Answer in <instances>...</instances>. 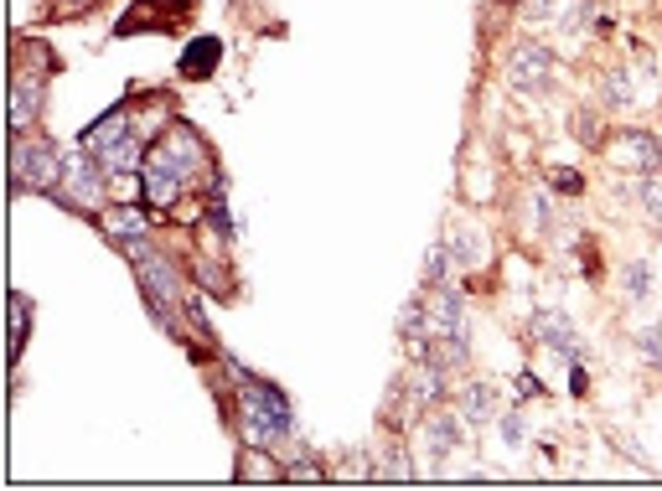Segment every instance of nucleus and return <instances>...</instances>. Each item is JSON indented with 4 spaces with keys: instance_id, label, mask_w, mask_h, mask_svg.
Wrapping results in <instances>:
<instances>
[{
    "instance_id": "obj_1",
    "label": "nucleus",
    "mask_w": 662,
    "mask_h": 491,
    "mask_svg": "<svg viewBox=\"0 0 662 491\" xmlns=\"http://www.w3.org/2000/svg\"><path fill=\"white\" fill-rule=\"evenodd\" d=\"M140 125L125 114V109H114V114H104L94 130L83 135V150L88 156H99L104 161V171H135V166H145V150H140Z\"/></svg>"
},
{
    "instance_id": "obj_2",
    "label": "nucleus",
    "mask_w": 662,
    "mask_h": 491,
    "mask_svg": "<svg viewBox=\"0 0 662 491\" xmlns=\"http://www.w3.org/2000/svg\"><path fill=\"white\" fill-rule=\"evenodd\" d=\"M290 398L280 388H269V383H254L244 378V435L254 445H269V440H280L290 435Z\"/></svg>"
},
{
    "instance_id": "obj_3",
    "label": "nucleus",
    "mask_w": 662,
    "mask_h": 491,
    "mask_svg": "<svg viewBox=\"0 0 662 491\" xmlns=\"http://www.w3.org/2000/svg\"><path fill=\"white\" fill-rule=\"evenodd\" d=\"M11 176L16 187H37V192H57L63 187V161H57V150L47 140H21L11 145Z\"/></svg>"
},
{
    "instance_id": "obj_4",
    "label": "nucleus",
    "mask_w": 662,
    "mask_h": 491,
    "mask_svg": "<svg viewBox=\"0 0 662 491\" xmlns=\"http://www.w3.org/2000/svg\"><path fill=\"white\" fill-rule=\"evenodd\" d=\"M192 171L182 166V161H176V150L161 140V145H150L145 150V166H140V181H145V202L150 207H171L176 197H182V181H187Z\"/></svg>"
},
{
    "instance_id": "obj_5",
    "label": "nucleus",
    "mask_w": 662,
    "mask_h": 491,
    "mask_svg": "<svg viewBox=\"0 0 662 491\" xmlns=\"http://www.w3.org/2000/svg\"><path fill=\"white\" fill-rule=\"evenodd\" d=\"M57 192H63L73 207H104V161L78 150L73 161H63V187Z\"/></svg>"
},
{
    "instance_id": "obj_6",
    "label": "nucleus",
    "mask_w": 662,
    "mask_h": 491,
    "mask_svg": "<svg viewBox=\"0 0 662 491\" xmlns=\"http://www.w3.org/2000/svg\"><path fill=\"white\" fill-rule=\"evenodd\" d=\"M130 259H135V269H140V280H145L150 300H156V316H166V321H171V300H176V269H171L161 254H150V243H145V238H140V243H130Z\"/></svg>"
},
{
    "instance_id": "obj_7",
    "label": "nucleus",
    "mask_w": 662,
    "mask_h": 491,
    "mask_svg": "<svg viewBox=\"0 0 662 491\" xmlns=\"http://www.w3.org/2000/svg\"><path fill=\"white\" fill-rule=\"evenodd\" d=\"M606 156H611L616 171H642V176L662 171V145H657L647 130H621V135L606 145Z\"/></svg>"
},
{
    "instance_id": "obj_8",
    "label": "nucleus",
    "mask_w": 662,
    "mask_h": 491,
    "mask_svg": "<svg viewBox=\"0 0 662 491\" xmlns=\"http://www.w3.org/2000/svg\"><path fill=\"white\" fill-rule=\"evenodd\" d=\"M554 73V52L544 42H523L513 57H507V78H513L518 94H544Z\"/></svg>"
},
{
    "instance_id": "obj_9",
    "label": "nucleus",
    "mask_w": 662,
    "mask_h": 491,
    "mask_svg": "<svg viewBox=\"0 0 662 491\" xmlns=\"http://www.w3.org/2000/svg\"><path fill=\"white\" fill-rule=\"evenodd\" d=\"M533 336H538V342H549L554 352H564L569 362L580 357V336H575V326H569V316H559V311H538L533 316Z\"/></svg>"
},
{
    "instance_id": "obj_10",
    "label": "nucleus",
    "mask_w": 662,
    "mask_h": 491,
    "mask_svg": "<svg viewBox=\"0 0 662 491\" xmlns=\"http://www.w3.org/2000/svg\"><path fill=\"white\" fill-rule=\"evenodd\" d=\"M425 316H430V342L466 331V321H461V295L450 290V285H445V290H435V300L425 305Z\"/></svg>"
},
{
    "instance_id": "obj_11",
    "label": "nucleus",
    "mask_w": 662,
    "mask_h": 491,
    "mask_svg": "<svg viewBox=\"0 0 662 491\" xmlns=\"http://www.w3.org/2000/svg\"><path fill=\"white\" fill-rule=\"evenodd\" d=\"M37 109H42V83L16 78V83H11V135H21L26 125H32Z\"/></svg>"
},
{
    "instance_id": "obj_12",
    "label": "nucleus",
    "mask_w": 662,
    "mask_h": 491,
    "mask_svg": "<svg viewBox=\"0 0 662 491\" xmlns=\"http://www.w3.org/2000/svg\"><path fill=\"white\" fill-rule=\"evenodd\" d=\"M104 233L114 243H140L145 238V218L135 207H104Z\"/></svg>"
},
{
    "instance_id": "obj_13",
    "label": "nucleus",
    "mask_w": 662,
    "mask_h": 491,
    "mask_svg": "<svg viewBox=\"0 0 662 491\" xmlns=\"http://www.w3.org/2000/svg\"><path fill=\"white\" fill-rule=\"evenodd\" d=\"M218 57H223V42H213V37L192 42V47L182 52V78H207V73L218 68Z\"/></svg>"
},
{
    "instance_id": "obj_14",
    "label": "nucleus",
    "mask_w": 662,
    "mask_h": 491,
    "mask_svg": "<svg viewBox=\"0 0 662 491\" xmlns=\"http://www.w3.org/2000/svg\"><path fill=\"white\" fill-rule=\"evenodd\" d=\"M461 414H466L471 424H487V419L497 414V388H492V383H471V388L461 393Z\"/></svg>"
},
{
    "instance_id": "obj_15",
    "label": "nucleus",
    "mask_w": 662,
    "mask_h": 491,
    "mask_svg": "<svg viewBox=\"0 0 662 491\" xmlns=\"http://www.w3.org/2000/svg\"><path fill=\"white\" fill-rule=\"evenodd\" d=\"M409 398H414V409H425L440 398V362H419L414 373H409Z\"/></svg>"
},
{
    "instance_id": "obj_16",
    "label": "nucleus",
    "mask_w": 662,
    "mask_h": 491,
    "mask_svg": "<svg viewBox=\"0 0 662 491\" xmlns=\"http://www.w3.org/2000/svg\"><path fill=\"white\" fill-rule=\"evenodd\" d=\"M461 440V424L450 419V414H440V419H430V445H435V455H445L450 445Z\"/></svg>"
},
{
    "instance_id": "obj_17",
    "label": "nucleus",
    "mask_w": 662,
    "mask_h": 491,
    "mask_svg": "<svg viewBox=\"0 0 662 491\" xmlns=\"http://www.w3.org/2000/svg\"><path fill=\"white\" fill-rule=\"evenodd\" d=\"M626 295L631 300H647L652 295V269L647 264H626Z\"/></svg>"
},
{
    "instance_id": "obj_18",
    "label": "nucleus",
    "mask_w": 662,
    "mask_h": 491,
    "mask_svg": "<svg viewBox=\"0 0 662 491\" xmlns=\"http://www.w3.org/2000/svg\"><path fill=\"white\" fill-rule=\"evenodd\" d=\"M642 207H647L652 223H662V176H657V171L642 181Z\"/></svg>"
},
{
    "instance_id": "obj_19",
    "label": "nucleus",
    "mask_w": 662,
    "mask_h": 491,
    "mask_svg": "<svg viewBox=\"0 0 662 491\" xmlns=\"http://www.w3.org/2000/svg\"><path fill=\"white\" fill-rule=\"evenodd\" d=\"M637 347L647 352V362L662 367V326H642V331H637Z\"/></svg>"
},
{
    "instance_id": "obj_20",
    "label": "nucleus",
    "mask_w": 662,
    "mask_h": 491,
    "mask_svg": "<svg viewBox=\"0 0 662 491\" xmlns=\"http://www.w3.org/2000/svg\"><path fill=\"white\" fill-rule=\"evenodd\" d=\"M559 6H564V0H523V16L528 21H554Z\"/></svg>"
},
{
    "instance_id": "obj_21",
    "label": "nucleus",
    "mask_w": 662,
    "mask_h": 491,
    "mask_svg": "<svg viewBox=\"0 0 662 491\" xmlns=\"http://www.w3.org/2000/svg\"><path fill=\"white\" fill-rule=\"evenodd\" d=\"M606 99H611V104H631V78H626V73H611V78H606Z\"/></svg>"
},
{
    "instance_id": "obj_22",
    "label": "nucleus",
    "mask_w": 662,
    "mask_h": 491,
    "mask_svg": "<svg viewBox=\"0 0 662 491\" xmlns=\"http://www.w3.org/2000/svg\"><path fill=\"white\" fill-rule=\"evenodd\" d=\"M502 435L513 440V445H523V435H528V429H523V419H518V414H507V419H502Z\"/></svg>"
},
{
    "instance_id": "obj_23",
    "label": "nucleus",
    "mask_w": 662,
    "mask_h": 491,
    "mask_svg": "<svg viewBox=\"0 0 662 491\" xmlns=\"http://www.w3.org/2000/svg\"><path fill=\"white\" fill-rule=\"evenodd\" d=\"M285 481H321V466H306V460H300V466L285 471Z\"/></svg>"
},
{
    "instance_id": "obj_24",
    "label": "nucleus",
    "mask_w": 662,
    "mask_h": 491,
    "mask_svg": "<svg viewBox=\"0 0 662 491\" xmlns=\"http://www.w3.org/2000/svg\"><path fill=\"white\" fill-rule=\"evenodd\" d=\"M554 187H559V192H580V187H585V181H580L575 171H559V176H554Z\"/></svg>"
},
{
    "instance_id": "obj_25",
    "label": "nucleus",
    "mask_w": 662,
    "mask_h": 491,
    "mask_svg": "<svg viewBox=\"0 0 662 491\" xmlns=\"http://www.w3.org/2000/svg\"><path fill=\"white\" fill-rule=\"evenodd\" d=\"M445 254L450 249H430V280H445Z\"/></svg>"
},
{
    "instance_id": "obj_26",
    "label": "nucleus",
    "mask_w": 662,
    "mask_h": 491,
    "mask_svg": "<svg viewBox=\"0 0 662 491\" xmlns=\"http://www.w3.org/2000/svg\"><path fill=\"white\" fill-rule=\"evenodd\" d=\"M518 393H523V398H533V393L544 398V383H538V378H518Z\"/></svg>"
},
{
    "instance_id": "obj_27",
    "label": "nucleus",
    "mask_w": 662,
    "mask_h": 491,
    "mask_svg": "<svg viewBox=\"0 0 662 491\" xmlns=\"http://www.w3.org/2000/svg\"><path fill=\"white\" fill-rule=\"evenodd\" d=\"M575 130H580L585 140H595V114H580V119H575Z\"/></svg>"
}]
</instances>
